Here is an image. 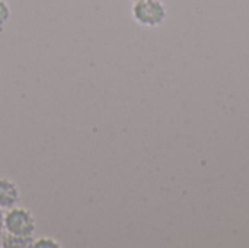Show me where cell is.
Masks as SVG:
<instances>
[{"instance_id": "1", "label": "cell", "mask_w": 249, "mask_h": 248, "mask_svg": "<svg viewBox=\"0 0 249 248\" xmlns=\"http://www.w3.org/2000/svg\"><path fill=\"white\" fill-rule=\"evenodd\" d=\"M131 15L139 25L156 28L166 20L168 12L160 0H140L133 3Z\"/></svg>"}, {"instance_id": "2", "label": "cell", "mask_w": 249, "mask_h": 248, "mask_svg": "<svg viewBox=\"0 0 249 248\" xmlns=\"http://www.w3.org/2000/svg\"><path fill=\"white\" fill-rule=\"evenodd\" d=\"M36 228V221L35 216L32 215L31 210L20 208V206H13L7 209L4 213V231L6 234L10 235H18V237H32Z\"/></svg>"}, {"instance_id": "3", "label": "cell", "mask_w": 249, "mask_h": 248, "mask_svg": "<svg viewBox=\"0 0 249 248\" xmlns=\"http://www.w3.org/2000/svg\"><path fill=\"white\" fill-rule=\"evenodd\" d=\"M20 191L15 181L9 178H0V208L7 210L19 203Z\"/></svg>"}, {"instance_id": "4", "label": "cell", "mask_w": 249, "mask_h": 248, "mask_svg": "<svg viewBox=\"0 0 249 248\" xmlns=\"http://www.w3.org/2000/svg\"><path fill=\"white\" fill-rule=\"evenodd\" d=\"M34 244L32 237H18V235H1L0 246L3 248H29Z\"/></svg>"}, {"instance_id": "5", "label": "cell", "mask_w": 249, "mask_h": 248, "mask_svg": "<svg viewBox=\"0 0 249 248\" xmlns=\"http://www.w3.org/2000/svg\"><path fill=\"white\" fill-rule=\"evenodd\" d=\"M32 247H35V248H61V244H60L57 240L51 238V237H41V238H38V240H34V244H32Z\"/></svg>"}, {"instance_id": "6", "label": "cell", "mask_w": 249, "mask_h": 248, "mask_svg": "<svg viewBox=\"0 0 249 248\" xmlns=\"http://www.w3.org/2000/svg\"><path fill=\"white\" fill-rule=\"evenodd\" d=\"M10 7L4 0H0V31L7 25L9 19H10Z\"/></svg>"}, {"instance_id": "7", "label": "cell", "mask_w": 249, "mask_h": 248, "mask_svg": "<svg viewBox=\"0 0 249 248\" xmlns=\"http://www.w3.org/2000/svg\"><path fill=\"white\" fill-rule=\"evenodd\" d=\"M3 232H4V212L0 208V237L3 235Z\"/></svg>"}, {"instance_id": "8", "label": "cell", "mask_w": 249, "mask_h": 248, "mask_svg": "<svg viewBox=\"0 0 249 248\" xmlns=\"http://www.w3.org/2000/svg\"><path fill=\"white\" fill-rule=\"evenodd\" d=\"M134 1H140V0H133V3H134Z\"/></svg>"}]
</instances>
